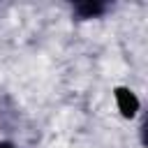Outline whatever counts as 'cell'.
Listing matches in <instances>:
<instances>
[{"label":"cell","mask_w":148,"mask_h":148,"mask_svg":"<svg viewBox=\"0 0 148 148\" xmlns=\"http://www.w3.org/2000/svg\"><path fill=\"white\" fill-rule=\"evenodd\" d=\"M76 12L81 18H95L106 12V5H76Z\"/></svg>","instance_id":"cell-1"},{"label":"cell","mask_w":148,"mask_h":148,"mask_svg":"<svg viewBox=\"0 0 148 148\" xmlns=\"http://www.w3.org/2000/svg\"><path fill=\"white\" fill-rule=\"evenodd\" d=\"M0 148H16V146L9 143V141H0Z\"/></svg>","instance_id":"cell-2"}]
</instances>
